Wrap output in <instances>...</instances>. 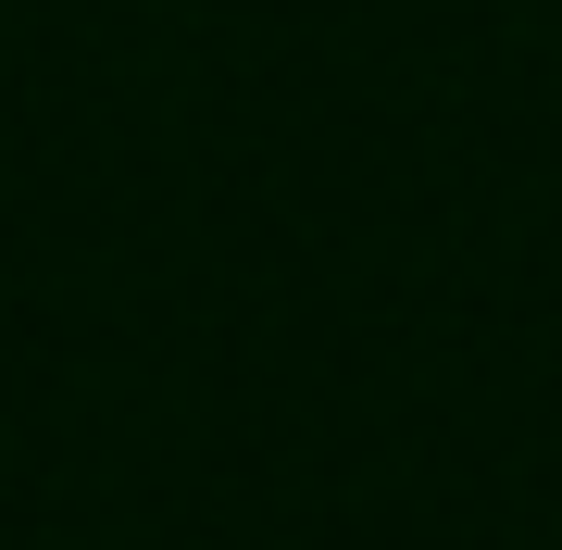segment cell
I'll return each instance as SVG.
<instances>
[{
	"label": "cell",
	"mask_w": 562,
	"mask_h": 550,
	"mask_svg": "<svg viewBox=\"0 0 562 550\" xmlns=\"http://www.w3.org/2000/svg\"><path fill=\"white\" fill-rule=\"evenodd\" d=\"M0 13H13V0H0Z\"/></svg>",
	"instance_id": "cell-1"
}]
</instances>
